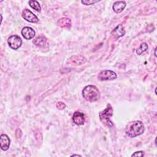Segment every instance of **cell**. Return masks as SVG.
<instances>
[{"mask_svg":"<svg viewBox=\"0 0 157 157\" xmlns=\"http://www.w3.org/2000/svg\"><path fill=\"white\" fill-rule=\"evenodd\" d=\"M145 130L143 123L140 121H134L129 122L125 129L126 134L131 137H134L144 133Z\"/></svg>","mask_w":157,"mask_h":157,"instance_id":"6da1fadb","label":"cell"},{"mask_svg":"<svg viewBox=\"0 0 157 157\" xmlns=\"http://www.w3.org/2000/svg\"><path fill=\"white\" fill-rule=\"evenodd\" d=\"M83 98L89 102H96L100 98L99 90L94 85L86 86L82 90Z\"/></svg>","mask_w":157,"mask_h":157,"instance_id":"7a4b0ae2","label":"cell"},{"mask_svg":"<svg viewBox=\"0 0 157 157\" xmlns=\"http://www.w3.org/2000/svg\"><path fill=\"white\" fill-rule=\"evenodd\" d=\"M113 115V109L110 104H108L105 109L99 112V118L101 122L106 126L111 128L113 126V123L110 118Z\"/></svg>","mask_w":157,"mask_h":157,"instance_id":"3957f363","label":"cell"},{"mask_svg":"<svg viewBox=\"0 0 157 157\" xmlns=\"http://www.w3.org/2000/svg\"><path fill=\"white\" fill-rule=\"evenodd\" d=\"M9 47L13 50H17L21 45V39L17 35H12L9 37L7 40Z\"/></svg>","mask_w":157,"mask_h":157,"instance_id":"277c9868","label":"cell"},{"mask_svg":"<svg viewBox=\"0 0 157 157\" xmlns=\"http://www.w3.org/2000/svg\"><path fill=\"white\" fill-rule=\"evenodd\" d=\"M98 78L100 80H113L117 78V74L115 72L110 70L102 71L98 74Z\"/></svg>","mask_w":157,"mask_h":157,"instance_id":"5b68a950","label":"cell"},{"mask_svg":"<svg viewBox=\"0 0 157 157\" xmlns=\"http://www.w3.org/2000/svg\"><path fill=\"white\" fill-rule=\"evenodd\" d=\"M21 16L25 20L31 23H37L39 21L37 17L28 9L23 10L21 13Z\"/></svg>","mask_w":157,"mask_h":157,"instance_id":"8992f818","label":"cell"},{"mask_svg":"<svg viewBox=\"0 0 157 157\" xmlns=\"http://www.w3.org/2000/svg\"><path fill=\"white\" fill-rule=\"evenodd\" d=\"M74 123L77 125H82L85 121V116L83 113L80 112H75L72 117Z\"/></svg>","mask_w":157,"mask_h":157,"instance_id":"52a82bcc","label":"cell"},{"mask_svg":"<svg viewBox=\"0 0 157 157\" xmlns=\"http://www.w3.org/2000/svg\"><path fill=\"white\" fill-rule=\"evenodd\" d=\"M35 34L36 33L34 30L30 27H28V26L25 27L21 30V34L23 37L27 40L33 39L34 37Z\"/></svg>","mask_w":157,"mask_h":157,"instance_id":"ba28073f","label":"cell"},{"mask_svg":"<svg viewBox=\"0 0 157 157\" xmlns=\"http://www.w3.org/2000/svg\"><path fill=\"white\" fill-rule=\"evenodd\" d=\"M125 31L124 29V27L122 26L121 24L118 25L113 31H112V35L113 37L116 40L118 39L119 37H122L124 35Z\"/></svg>","mask_w":157,"mask_h":157,"instance_id":"9c48e42d","label":"cell"},{"mask_svg":"<svg viewBox=\"0 0 157 157\" xmlns=\"http://www.w3.org/2000/svg\"><path fill=\"white\" fill-rule=\"evenodd\" d=\"M126 5V3L124 1H115L112 6V9L113 10L117 13H119L120 12H121L125 8Z\"/></svg>","mask_w":157,"mask_h":157,"instance_id":"30bf717a","label":"cell"},{"mask_svg":"<svg viewBox=\"0 0 157 157\" xmlns=\"http://www.w3.org/2000/svg\"><path fill=\"white\" fill-rule=\"evenodd\" d=\"M10 139L6 134H2L0 137L1 148L2 150H7L10 146Z\"/></svg>","mask_w":157,"mask_h":157,"instance_id":"8fae6325","label":"cell"},{"mask_svg":"<svg viewBox=\"0 0 157 157\" xmlns=\"http://www.w3.org/2000/svg\"><path fill=\"white\" fill-rule=\"evenodd\" d=\"M57 24L61 28H70L71 27V21L69 18L64 17L60 18Z\"/></svg>","mask_w":157,"mask_h":157,"instance_id":"7c38bea8","label":"cell"},{"mask_svg":"<svg viewBox=\"0 0 157 157\" xmlns=\"http://www.w3.org/2000/svg\"><path fill=\"white\" fill-rule=\"evenodd\" d=\"M46 42H47V39L43 36H38L33 40V43L38 47L44 46L46 44Z\"/></svg>","mask_w":157,"mask_h":157,"instance_id":"4fadbf2b","label":"cell"},{"mask_svg":"<svg viewBox=\"0 0 157 157\" xmlns=\"http://www.w3.org/2000/svg\"><path fill=\"white\" fill-rule=\"evenodd\" d=\"M147 49H148V45H147V44L145 43V42H144L136 50V53L138 55H142L143 53H144L145 51H147Z\"/></svg>","mask_w":157,"mask_h":157,"instance_id":"5bb4252c","label":"cell"},{"mask_svg":"<svg viewBox=\"0 0 157 157\" xmlns=\"http://www.w3.org/2000/svg\"><path fill=\"white\" fill-rule=\"evenodd\" d=\"M29 6H30L33 9L36 10V11H37V12H40V11L41 8H40V6L39 3L37 1H34V0L29 1Z\"/></svg>","mask_w":157,"mask_h":157,"instance_id":"9a60e30c","label":"cell"},{"mask_svg":"<svg viewBox=\"0 0 157 157\" xmlns=\"http://www.w3.org/2000/svg\"><path fill=\"white\" fill-rule=\"evenodd\" d=\"M99 1H93V0H83L81 2L84 4V5H91V4H94L98 2H99Z\"/></svg>","mask_w":157,"mask_h":157,"instance_id":"2e32d148","label":"cell"},{"mask_svg":"<svg viewBox=\"0 0 157 157\" xmlns=\"http://www.w3.org/2000/svg\"><path fill=\"white\" fill-rule=\"evenodd\" d=\"M56 107L59 110H63L66 107V104L62 102H58L56 104Z\"/></svg>","mask_w":157,"mask_h":157,"instance_id":"e0dca14e","label":"cell"},{"mask_svg":"<svg viewBox=\"0 0 157 157\" xmlns=\"http://www.w3.org/2000/svg\"><path fill=\"white\" fill-rule=\"evenodd\" d=\"M144 155V153L143 151H136L135 153H134L131 156H143Z\"/></svg>","mask_w":157,"mask_h":157,"instance_id":"ac0fdd59","label":"cell"},{"mask_svg":"<svg viewBox=\"0 0 157 157\" xmlns=\"http://www.w3.org/2000/svg\"><path fill=\"white\" fill-rule=\"evenodd\" d=\"M71 156H81V155H71Z\"/></svg>","mask_w":157,"mask_h":157,"instance_id":"d6986e66","label":"cell"},{"mask_svg":"<svg viewBox=\"0 0 157 157\" xmlns=\"http://www.w3.org/2000/svg\"><path fill=\"white\" fill-rule=\"evenodd\" d=\"M156 48L155 49V56H156Z\"/></svg>","mask_w":157,"mask_h":157,"instance_id":"ffe728a7","label":"cell"}]
</instances>
